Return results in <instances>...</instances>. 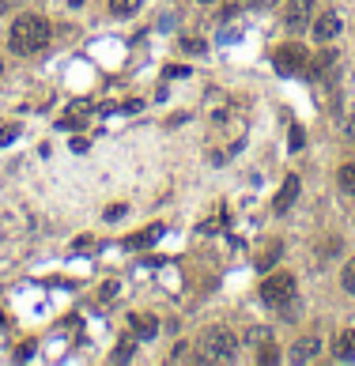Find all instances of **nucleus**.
Instances as JSON below:
<instances>
[{"mask_svg": "<svg viewBox=\"0 0 355 366\" xmlns=\"http://www.w3.org/2000/svg\"><path fill=\"white\" fill-rule=\"evenodd\" d=\"M50 46V23L42 16H19L12 27V49L16 53H38Z\"/></svg>", "mask_w": 355, "mask_h": 366, "instance_id": "1", "label": "nucleus"}, {"mask_svg": "<svg viewBox=\"0 0 355 366\" xmlns=\"http://www.w3.org/2000/svg\"><path fill=\"white\" fill-rule=\"evenodd\" d=\"M201 355H204V362H231L238 355V336L231 329H204Z\"/></svg>", "mask_w": 355, "mask_h": 366, "instance_id": "2", "label": "nucleus"}, {"mask_svg": "<svg viewBox=\"0 0 355 366\" xmlns=\"http://www.w3.org/2000/svg\"><path fill=\"white\" fill-rule=\"evenodd\" d=\"M291 295H295V280L287 272H280V276H269V280L261 283V298L269 306H287L291 302Z\"/></svg>", "mask_w": 355, "mask_h": 366, "instance_id": "3", "label": "nucleus"}, {"mask_svg": "<svg viewBox=\"0 0 355 366\" xmlns=\"http://www.w3.org/2000/svg\"><path fill=\"white\" fill-rule=\"evenodd\" d=\"M303 64H306V49L295 46V42L276 53V72H280V76H295L298 69H303Z\"/></svg>", "mask_w": 355, "mask_h": 366, "instance_id": "4", "label": "nucleus"}, {"mask_svg": "<svg viewBox=\"0 0 355 366\" xmlns=\"http://www.w3.org/2000/svg\"><path fill=\"white\" fill-rule=\"evenodd\" d=\"M310 16H314V0H287L284 8V23L291 30H303L310 23Z\"/></svg>", "mask_w": 355, "mask_h": 366, "instance_id": "5", "label": "nucleus"}, {"mask_svg": "<svg viewBox=\"0 0 355 366\" xmlns=\"http://www.w3.org/2000/svg\"><path fill=\"white\" fill-rule=\"evenodd\" d=\"M340 35V16L337 12H329V16H321L318 23H314V38L321 42V46H325V42H332Z\"/></svg>", "mask_w": 355, "mask_h": 366, "instance_id": "6", "label": "nucleus"}, {"mask_svg": "<svg viewBox=\"0 0 355 366\" xmlns=\"http://www.w3.org/2000/svg\"><path fill=\"white\" fill-rule=\"evenodd\" d=\"M318 351H321V340L318 336H306V340H298L295 348H291V359L295 362H310V359H318Z\"/></svg>", "mask_w": 355, "mask_h": 366, "instance_id": "7", "label": "nucleus"}, {"mask_svg": "<svg viewBox=\"0 0 355 366\" xmlns=\"http://www.w3.org/2000/svg\"><path fill=\"white\" fill-rule=\"evenodd\" d=\"M332 355H337L340 362H351V359H355V329L340 332V336H337V343H332Z\"/></svg>", "mask_w": 355, "mask_h": 366, "instance_id": "8", "label": "nucleus"}, {"mask_svg": "<svg viewBox=\"0 0 355 366\" xmlns=\"http://www.w3.org/2000/svg\"><path fill=\"white\" fill-rule=\"evenodd\" d=\"M295 196H298V177H287L284 182V189H280V196H276V212H287V208L295 204Z\"/></svg>", "mask_w": 355, "mask_h": 366, "instance_id": "9", "label": "nucleus"}, {"mask_svg": "<svg viewBox=\"0 0 355 366\" xmlns=\"http://www.w3.org/2000/svg\"><path fill=\"white\" fill-rule=\"evenodd\" d=\"M129 325H132V332H136V336H155V332H159V321H155L151 314H132Z\"/></svg>", "mask_w": 355, "mask_h": 366, "instance_id": "10", "label": "nucleus"}, {"mask_svg": "<svg viewBox=\"0 0 355 366\" xmlns=\"http://www.w3.org/2000/svg\"><path fill=\"white\" fill-rule=\"evenodd\" d=\"M132 351H136V332H132V336H121V340H117V348H114V362H129V359H132Z\"/></svg>", "mask_w": 355, "mask_h": 366, "instance_id": "11", "label": "nucleus"}, {"mask_svg": "<svg viewBox=\"0 0 355 366\" xmlns=\"http://www.w3.org/2000/svg\"><path fill=\"white\" fill-rule=\"evenodd\" d=\"M340 189L344 193H355V163H344L340 166Z\"/></svg>", "mask_w": 355, "mask_h": 366, "instance_id": "12", "label": "nucleus"}, {"mask_svg": "<svg viewBox=\"0 0 355 366\" xmlns=\"http://www.w3.org/2000/svg\"><path fill=\"white\" fill-rule=\"evenodd\" d=\"M140 8V0H110V12L114 16H132Z\"/></svg>", "mask_w": 355, "mask_h": 366, "instance_id": "13", "label": "nucleus"}, {"mask_svg": "<svg viewBox=\"0 0 355 366\" xmlns=\"http://www.w3.org/2000/svg\"><path fill=\"white\" fill-rule=\"evenodd\" d=\"M246 343H253V348H264V343H272V332L269 329H250L246 332Z\"/></svg>", "mask_w": 355, "mask_h": 366, "instance_id": "14", "label": "nucleus"}, {"mask_svg": "<svg viewBox=\"0 0 355 366\" xmlns=\"http://www.w3.org/2000/svg\"><path fill=\"white\" fill-rule=\"evenodd\" d=\"M340 283H344V291H348V295H355V261H348V268H344Z\"/></svg>", "mask_w": 355, "mask_h": 366, "instance_id": "15", "label": "nucleus"}, {"mask_svg": "<svg viewBox=\"0 0 355 366\" xmlns=\"http://www.w3.org/2000/svg\"><path fill=\"white\" fill-rule=\"evenodd\" d=\"M276 257H280V246H276V242H272V246L264 249V257L257 261V268H269V264H276Z\"/></svg>", "mask_w": 355, "mask_h": 366, "instance_id": "16", "label": "nucleus"}, {"mask_svg": "<svg viewBox=\"0 0 355 366\" xmlns=\"http://www.w3.org/2000/svg\"><path fill=\"white\" fill-rule=\"evenodd\" d=\"M329 64H332V53H321V57L314 61V69H310V72H314V76H321V72L329 69Z\"/></svg>", "mask_w": 355, "mask_h": 366, "instance_id": "17", "label": "nucleus"}, {"mask_svg": "<svg viewBox=\"0 0 355 366\" xmlns=\"http://www.w3.org/2000/svg\"><path fill=\"white\" fill-rule=\"evenodd\" d=\"M182 46H185V53H201V49H204V42H201V38H185Z\"/></svg>", "mask_w": 355, "mask_h": 366, "instance_id": "18", "label": "nucleus"}, {"mask_svg": "<svg viewBox=\"0 0 355 366\" xmlns=\"http://www.w3.org/2000/svg\"><path fill=\"white\" fill-rule=\"evenodd\" d=\"M185 348H190V343H178V348L170 351V359L178 362V359H185V355H190V351H185Z\"/></svg>", "mask_w": 355, "mask_h": 366, "instance_id": "19", "label": "nucleus"}, {"mask_svg": "<svg viewBox=\"0 0 355 366\" xmlns=\"http://www.w3.org/2000/svg\"><path fill=\"white\" fill-rule=\"evenodd\" d=\"M303 140H306V136H303V129H295V132H291V148L298 151V148H303Z\"/></svg>", "mask_w": 355, "mask_h": 366, "instance_id": "20", "label": "nucleus"}, {"mask_svg": "<svg viewBox=\"0 0 355 366\" xmlns=\"http://www.w3.org/2000/svg\"><path fill=\"white\" fill-rule=\"evenodd\" d=\"M16 140V129H0V143H12Z\"/></svg>", "mask_w": 355, "mask_h": 366, "instance_id": "21", "label": "nucleus"}, {"mask_svg": "<svg viewBox=\"0 0 355 366\" xmlns=\"http://www.w3.org/2000/svg\"><path fill=\"white\" fill-rule=\"evenodd\" d=\"M250 4H257V8H269V4H276V0H250Z\"/></svg>", "mask_w": 355, "mask_h": 366, "instance_id": "22", "label": "nucleus"}, {"mask_svg": "<svg viewBox=\"0 0 355 366\" xmlns=\"http://www.w3.org/2000/svg\"><path fill=\"white\" fill-rule=\"evenodd\" d=\"M348 140H355V117L348 121Z\"/></svg>", "mask_w": 355, "mask_h": 366, "instance_id": "23", "label": "nucleus"}, {"mask_svg": "<svg viewBox=\"0 0 355 366\" xmlns=\"http://www.w3.org/2000/svg\"><path fill=\"white\" fill-rule=\"evenodd\" d=\"M4 8H8V0H0V16H4Z\"/></svg>", "mask_w": 355, "mask_h": 366, "instance_id": "24", "label": "nucleus"}, {"mask_svg": "<svg viewBox=\"0 0 355 366\" xmlns=\"http://www.w3.org/2000/svg\"><path fill=\"white\" fill-rule=\"evenodd\" d=\"M201 4H216V0H201Z\"/></svg>", "mask_w": 355, "mask_h": 366, "instance_id": "25", "label": "nucleus"}, {"mask_svg": "<svg viewBox=\"0 0 355 366\" xmlns=\"http://www.w3.org/2000/svg\"><path fill=\"white\" fill-rule=\"evenodd\" d=\"M72 4H83V0H72Z\"/></svg>", "mask_w": 355, "mask_h": 366, "instance_id": "26", "label": "nucleus"}, {"mask_svg": "<svg viewBox=\"0 0 355 366\" xmlns=\"http://www.w3.org/2000/svg\"><path fill=\"white\" fill-rule=\"evenodd\" d=\"M0 76H4V64H0Z\"/></svg>", "mask_w": 355, "mask_h": 366, "instance_id": "27", "label": "nucleus"}]
</instances>
